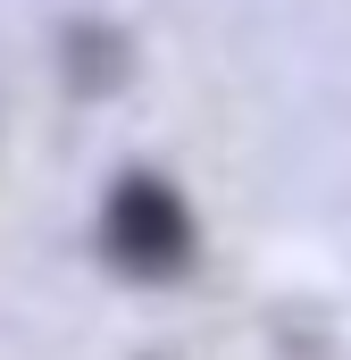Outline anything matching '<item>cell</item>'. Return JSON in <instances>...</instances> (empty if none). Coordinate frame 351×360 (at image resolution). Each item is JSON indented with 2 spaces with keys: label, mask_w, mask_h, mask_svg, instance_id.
<instances>
[{
  "label": "cell",
  "mask_w": 351,
  "mask_h": 360,
  "mask_svg": "<svg viewBox=\"0 0 351 360\" xmlns=\"http://www.w3.org/2000/svg\"><path fill=\"white\" fill-rule=\"evenodd\" d=\"M192 210H184V193L159 176H126L109 193V210H100V252L117 260V276H151V285H168V276L192 269Z\"/></svg>",
  "instance_id": "cell-1"
}]
</instances>
